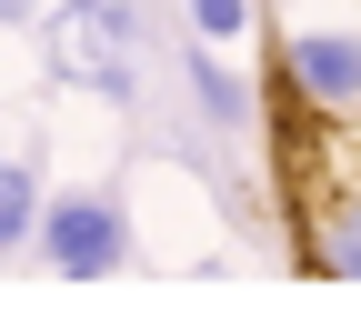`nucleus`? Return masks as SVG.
Instances as JSON below:
<instances>
[{"label":"nucleus","mask_w":361,"mask_h":331,"mask_svg":"<svg viewBox=\"0 0 361 331\" xmlns=\"http://www.w3.org/2000/svg\"><path fill=\"white\" fill-rule=\"evenodd\" d=\"M141 11L130 0H51L40 11V71L61 90H90V101H130L141 90Z\"/></svg>","instance_id":"obj_1"},{"label":"nucleus","mask_w":361,"mask_h":331,"mask_svg":"<svg viewBox=\"0 0 361 331\" xmlns=\"http://www.w3.org/2000/svg\"><path fill=\"white\" fill-rule=\"evenodd\" d=\"M301 231H311V271L361 281V121H311V151H301Z\"/></svg>","instance_id":"obj_2"},{"label":"nucleus","mask_w":361,"mask_h":331,"mask_svg":"<svg viewBox=\"0 0 361 331\" xmlns=\"http://www.w3.org/2000/svg\"><path fill=\"white\" fill-rule=\"evenodd\" d=\"M271 71L301 121H361V11H331V20L291 11L271 30Z\"/></svg>","instance_id":"obj_3"},{"label":"nucleus","mask_w":361,"mask_h":331,"mask_svg":"<svg viewBox=\"0 0 361 331\" xmlns=\"http://www.w3.org/2000/svg\"><path fill=\"white\" fill-rule=\"evenodd\" d=\"M40 251H51L61 281H101V271H121V251H130V221H121V201H101V191H61L51 211H40Z\"/></svg>","instance_id":"obj_4"},{"label":"nucleus","mask_w":361,"mask_h":331,"mask_svg":"<svg viewBox=\"0 0 361 331\" xmlns=\"http://www.w3.org/2000/svg\"><path fill=\"white\" fill-rule=\"evenodd\" d=\"M180 71H191V90H201V111H211L221 131H241V121H251V90H241L231 71L211 61V40H191V61H180Z\"/></svg>","instance_id":"obj_5"},{"label":"nucleus","mask_w":361,"mask_h":331,"mask_svg":"<svg viewBox=\"0 0 361 331\" xmlns=\"http://www.w3.org/2000/svg\"><path fill=\"white\" fill-rule=\"evenodd\" d=\"M40 211H51V201H40V181H30L20 161H0V251H20L30 231H40Z\"/></svg>","instance_id":"obj_6"},{"label":"nucleus","mask_w":361,"mask_h":331,"mask_svg":"<svg viewBox=\"0 0 361 331\" xmlns=\"http://www.w3.org/2000/svg\"><path fill=\"white\" fill-rule=\"evenodd\" d=\"M180 20H191V40H211V51H231V40L251 30V0H180Z\"/></svg>","instance_id":"obj_7"},{"label":"nucleus","mask_w":361,"mask_h":331,"mask_svg":"<svg viewBox=\"0 0 361 331\" xmlns=\"http://www.w3.org/2000/svg\"><path fill=\"white\" fill-rule=\"evenodd\" d=\"M0 20H30V0H0Z\"/></svg>","instance_id":"obj_8"}]
</instances>
